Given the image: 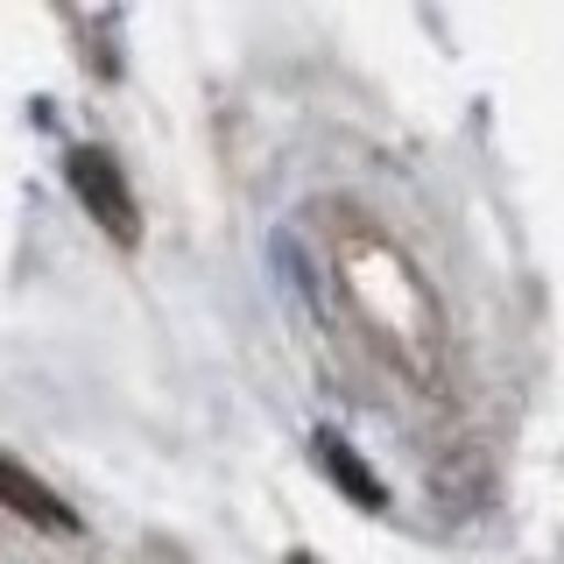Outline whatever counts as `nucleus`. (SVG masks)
I'll use <instances>...</instances> for the list:
<instances>
[{
  "label": "nucleus",
  "instance_id": "obj_1",
  "mask_svg": "<svg viewBox=\"0 0 564 564\" xmlns=\"http://www.w3.org/2000/svg\"><path fill=\"white\" fill-rule=\"evenodd\" d=\"M70 191L93 205V219H99L113 240H134L141 212H134V198H128V184H120L113 155H99V149H70Z\"/></svg>",
  "mask_w": 564,
  "mask_h": 564
},
{
  "label": "nucleus",
  "instance_id": "obj_2",
  "mask_svg": "<svg viewBox=\"0 0 564 564\" xmlns=\"http://www.w3.org/2000/svg\"><path fill=\"white\" fill-rule=\"evenodd\" d=\"M0 501H8L22 522H35V529H70V508L35 480V473L14 466V458H0Z\"/></svg>",
  "mask_w": 564,
  "mask_h": 564
},
{
  "label": "nucleus",
  "instance_id": "obj_3",
  "mask_svg": "<svg viewBox=\"0 0 564 564\" xmlns=\"http://www.w3.org/2000/svg\"><path fill=\"white\" fill-rule=\"evenodd\" d=\"M317 452H325L332 480H346L352 494H360V508H381V487H375V480H367V473H360V458H352V452L339 445V437H317Z\"/></svg>",
  "mask_w": 564,
  "mask_h": 564
}]
</instances>
